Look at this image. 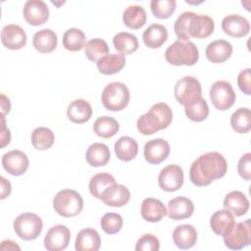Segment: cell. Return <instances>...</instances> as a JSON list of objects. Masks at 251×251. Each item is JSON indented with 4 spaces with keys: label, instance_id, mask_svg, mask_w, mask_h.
Here are the masks:
<instances>
[{
    "label": "cell",
    "instance_id": "19",
    "mask_svg": "<svg viewBox=\"0 0 251 251\" xmlns=\"http://www.w3.org/2000/svg\"><path fill=\"white\" fill-rule=\"evenodd\" d=\"M194 212L193 202L183 196L173 198L168 203L167 215L170 219L175 221L184 220L192 216Z\"/></svg>",
    "mask_w": 251,
    "mask_h": 251
},
{
    "label": "cell",
    "instance_id": "33",
    "mask_svg": "<svg viewBox=\"0 0 251 251\" xmlns=\"http://www.w3.org/2000/svg\"><path fill=\"white\" fill-rule=\"evenodd\" d=\"M92 128L96 135L102 138H110L119 131L120 125L116 119L109 116H102L97 118Z\"/></svg>",
    "mask_w": 251,
    "mask_h": 251
},
{
    "label": "cell",
    "instance_id": "45",
    "mask_svg": "<svg viewBox=\"0 0 251 251\" xmlns=\"http://www.w3.org/2000/svg\"><path fill=\"white\" fill-rule=\"evenodd\" d=\"M250 73H251V70L248 68V69H245V70L241 71L238 74V76H237L238 87L246 95H250L251 94Z\"/></svg>",
    "mask_w": 251,
    "mask_h": 251
},
{
    "label": "cell",
    "instance_id": "21",
    "mask_svg": "<svg viewBox=\"0 0 251 251\" xmlns=\"http://www.w3.org/2000/svg\"><path fill=\"white\" fill-rule=\"evenodd\" d=\"M172 237L177 248L185 250L195 245L197 241V231L192 225L183 224L174 229Z\"/></svg>",
    "mask_w": 251,
    "mask_h": 251
},
{
    "label": "cell",
    "instance_id": "24",
    "mask_svg": "<svg viewBox=\"0 0 251 251\" xmlns=\"http://www.w3.org/2000/svg\"><path fill=\"white\" fill-rule=\"evenodd\" d=\"M250 203L246 195L238 190H233L227 193L224 199V207L228 210L233 216L240 217L247 213Z\"/></svg>",
    "mask_w": 251,
    "mask_h": 251
},
{
    "label": "cell",
    "instance_id": "20",
    "mask_svg": "<svg viewBox=\"0 0 251 251\" xmlns=\"http://www.w3.org/2000/svg\"><path fill=\"white\" fill-rule=\"evenodd\" d=\"M140 214L143 220L150 223H157L167 215V208L159 199L148 197L141 203Z\"/></svg>",
    "mask_w": 251,
    "mask_h": 251
},
{
    "label": "cell",
    "instance_id": "7",
    "mask_svg": "<svg viewBox=\"0 0 251 251\" xmlns=\"http://www.w3.org/2000/svg\"><path fill=\"white\" fill-rule=\"evenodd\" d=\"M13 227L20 238L25 241H30L40 235L43 224L41 218L36 214L23 213L15 219Z\"/></svg>",
    "mask_w": 251,
    "mask_h": 251
},
{
    "label": "cell",
    "instance_id": "9",
    "mask_svg": "<svg viewBox=\"0 0 251 251\" xmlns=\"http://www.w3.org/2000/svg\"><path fill=\"white\" fill-rule=\"evenodd\" d=\"M225 245L231 250H240L251 243L250 220L234 223L232 227L223 236Z\"/></svg>",
    "mask_w": 251,
    "mask_h": 251
},
{
    "label": "cell",
    "instance_id": "13",
    "mask_svg": "<svg viewBox=\"0 0 251 251\" xmlns=\"http://www.w3.org/2000/svg\"><path fill=\"white\" fill-rule=\"evenodd\" d=\"M71 238V231L64 225L52 226L44 237V247L48 251H61L68 247Z\"/></svg>",
    "mask_w": 251,
    "mask_h": 251
},
{
    "label": "cell",
    "instance_id": "26",
    "mask_svg": "<svg viewBox=\"0 0 251 251\" xmlns=\"http://www.w3.org/2000/svg\"><path fill=\"white\" fill-rule=\"evenodd\" d=\"M67 116L75 124H83L92 116V107L84 99H75L68 106Z\"/></svg>",
    "mask_w": 251,
    "mask_h": 251
},
{
    "label": "cell",
    "instance_id": "49",
    "mask_svg": "<svg viewBox=\"0 0 251 251\" xmlns=\"http://www.w3.org/2000/svg\"><path fill=\"white\" fill-rule=\"evenodd\" d=\"M20 250V246H18L12 240H4L1 243V250Z\"/></svg>",
    "mask_w": 251,
    "mask_h": 251
},
{
    "label": "cell",
    "instance_id": "3",
    "mask_svg": "<svg viewBox=\"0 0 251 251\" xmlns=\"http://www.w3.org/2000/svg\"><path fill=\"white\" fill-rule=\"evenodd\" d=\"M173 121V111L171 107L163 102L151 106L148 112L140 116L136 126L143 135H151L155 132L167 128Z\"/></svg>",
    "mask_w": 251,
    "mask_h": 251
},
{
    "label": "cell",
    "instance_id": "12",
    "mask_svg": "<svg viewBox=\"0 0 251 251\" xmlns=\"http://www.w3.org/2000/svg\"><path fill=\"white\" fill-rule=\"evenodd\" d=\"M23 15L30 25H40L49 19V8L42 0H28L25 3Z\"/></svg>",
    "mask_w": 251,
    "mask_h": 251
},
{
    "label": "cell",
    "instance_id": "43",
    "mask_svg": "<svg viewBox=\"0 0 251 251\" xmlns=\"http://www.w3.org/2000/svg\"><path fill=\"white\" fill-rule=\"evenodd\" d=\"M135 251H158L160 249V241L152 233H145L138 238Z\"/></svg>",
    "mask_w": 251,
    "mask_h": 251
},
{
    "label": "cell",
    "instance_id": "8",
    "mask_svg": "<svg viewBox=\"0 0 251 251\" xmlns=\"http://www.w3.org/2000/svg\"><path fill=\"white\" fill-rule=\"evenodd\" d=\"M174 94L176 101L185 107L201 99L202 87L198 79L194 76L186 75L176 81Z\"/></svg>",
    "mask_w": 251,
    "mask_h": 251
},
{
    "label": "cell",
    "instance_id": "37",
    "mask_svg": "<svg viewBox=\"0 0 251 251\" xmlns=\"http://www.w3.org/2000/svg\"><path fill=\"white\" fill-rule=\"evenodd\" d=\"M30 139H31V144L35 149L44 151L49 149L53 145L55 140V135L50 128L39 126L33 129Z\"/></svg>",
    "mask_w": 251,
    "mask_h": 251
},
{
    "label": "cell",
    "instance_id": "11",
    "mask_svg": "<svg viewBox=\"0 0 251 251\" xmlns=\"http://www.w3.org/2000/svg\"><path fill=\"white\" fill-rule=\"evenodd\" d=\"M184 180L182 169L176 164H171L163 168L158 176V183L162 190L174 192L178 190Z\"/></svg>",
    "mask_w": 251,
    "mask_h": 251
},
{
    "label": "cell",
    "instance_id": "10",
    "mask_svg": "<svg viewBox=\"0 0 251 251\" xmlns=\"http://www.w3.org/2000/svg\"><path fill=\"white\" fill-rule=\"evenodd\" d=\"M210 99L214 107L220 111L229 109L235 102L236 95L228 81L218 80L210 88Z\"/></svg>",
    "mask_w": 251,
    "mask_h": 251
},
{
    "label": "cell",
    "instance_id": "15",
    "mask_svg": "<svg viewBox=\"0 0 251 251\" xmlns=\"http://www.w3.org/2000/svg\"><path fill=\"white\" fill-rule=\"evenodd\" d=\"M170 151L171 148L168 141L163 138H155L145 143L143 156L149 164L158 165L168 158Z\"/></svg>",
    "mask_w": 251,
    "mask_h": 251
},
{
    "label": "cell",
    "instance_id": "5",
    "mask_svg": "<svg viewBox=\"0 0 251 251\" xmlns=\"http://www.w3.org/2000/svg\"><path fill=\"white\" fill-rule=\"evenodd\" d=\"M55 212L65 218L78 215L83 208V199L80 194L74 189H62L53 199Z\"/></svg>",
    "mask_w": 251,
    "mask_h": 251
},
{
    "label": "cell",
    "instance_id": "17",
    "mask_svg": "<svg viewBox=\"0 0 251 251\" xmlns=\"http://www.w3.org/2000/svg\"><path fill=\"white\" fill-rule=\"evenodd\" d=\"M222 28L224 32L232 37H243L249 33V21L240 15L232 14L226 16L222 21Z\"/></svg>",
    "mask_w": 251,
    "mask_h": 251
},
{
    "label": "cell",
    "instance_id": "23",
    "mask_svg": "<svg viewBox=\"0 0 251 251\" xmlns=\"http://www.w3.org/2000/svg\"><path fill=\"white\" fill-rule=\"evenodd\" d=\"M232 54V45L224 39L214 40L208 44L205 50L207 59L215 64L226 62Z\"/></svg>",
    "mask_w": 251,
    "mask_h": 251
},
{
    "label": "cell",
    "instance_id": "16",
    "mask_svg": "<svg viewBox=\"0 0 251 251\" xmlns=\"http://www.w3.org/2000/svg\"><path fill=\"white\" fill-rule=\"evenodd\" d=\"M1 42L10 50L22 49L26 43L25 31L18 25H7L2 28Z\"/></svg>",
    "mask_w": 251,
    "mask_h": 251
},
{
    "label": "cell",
    "instance_id": "35",
    "mask_svg": "<svg viewBox=\"0 0 251 251\" xmlns=\"http://www.w3.org/2000/svg\"><path fill=\"white\" fill-rule=\"evenodd\" d=\"M113 44L121 54H131L138 49L139 43L135 35L129 32H119L113 37Z\"/></svg>",
    "mask_w": 251,
    "mask_h": 251
},
{
    "label": "cell",
    "instance_id": "29",
    "mask_svg": "<svg viewBox=\"0 0 251 251\" xmlns=\"http://www.w3.org/2000/svg\"><path fill=\"white\" fill-rule=\"evenodd\" d=\"M233 215L226 209L215 212L210 219V226L214 233L224 236L234 225Z\"/></svg>",
    "mask_w": 251,
    "mask_h": 251
},
{
    "label": "cell",
    "instance_id": "27",
    "mask_svg": "<svg viewBox=\"0 0 251 251\" xmlns=\"http://www.w3.org/2000/svg\"><path fill=\"white\" fill-rule=\"evenodd\" d=\"M57 34L50 28H43L36 31L32 37L33 47L40 53L46 54L57 47Z\"/></svg>",
    "mask_w": 251,
    "mask_h": 251
},
{
    "label": "cell",
    "instance_id": "30",
    "mask_svg": "<svg viewBox=\"0 0 251 251\" xmlns=\"http://www.w3.org/2000/svg\"><path fill=\"white\" fill-rule=\"evenodd\" d=\"M109 147L104 143H92L85 152V160L91 167H102L110 161Z\"/></svg>",
    "mask_w": 251,
    "mask_h": 251
},
{
    "label": "cell",
    "instance_id": "46",
    "mask_svg": "<svg viewBox=\"0 0 251 251\" xmlns=\"http://www.w3.org/2000/svg\"><path fill=\"white\" fill-rule=\"evenodd\" d=\"M5 116H2V129H1V147H5L7 144L10 143L11 140V133L10 129L6 127L5 124Z\"/></svg>",
    "mask_w": 251,
    "mask_h": 251
},
{
    "label": "cell",
    "instance_id": "31",
    "mask_svg": "<svg viewBox=\"0 0 251 251\" xmlns=\"http://www.w3.org/2000/svg\"><path fill=\"white\" fill-rule=\"evenodd\" d=\"M116 156L124 162L133 160L138 153V144L135 139L130 136L120 137L114 146Z\"/></svg>",
    "mask_w": 251,
    "mask_h": 251
},
{
    "label": "cell",
    "instance_id": "36",
    "mask_svg": "<svg viewBox=\"0 0 251 251\" xmlns=\"http://www.w3.org/2000/svg\"><path fill=\"white\" fill-rule=\"evenodd\" d=\"M115 183L116 179L112 175L108 173H98L90 178L88 187L91 195L100 199L104 190Z\"/></svg>",
    "mask_w": 251,
    "mask_h": 251
},
{
    "label": "cell",
    "instance_id": "4",
    "mask_svg": "<svg viewBox=\"0 0 251 251\" xmlns=\"http://www.w3.org/2000/svg\"><path fill=\"white\" fill-rule=\"evenodd\" d=\"M165 58L174 66H193L199 59V51L191 41L176 40L167 48Z\"/></svg>",
    "mask_w": 251,
    "mask_h": 251
},
{
    "label": "cell",
    "instance_id": "22",
    "mask_svg": "<svg viewBox=\"0 0 251 251\" xmlns=\"http://www.w3.org/2000/svg\"><path fill=\"white\" fill-rule=\"evenodd\" d=\"M101 246V238L96 229L86 227L78 231L75 241L76 251H98Z\"/></svg>",
    "mask_w": 251,
    "mask_h": 251
},
{
    "label": "cell",
    "instance_id": "40",
    "mask_svg": "<svg viewBox=\"0 0 251 251\" xmlns=\"http://www.w3.org/2000/svg\"><path fill=\"white\" fill-rule=\"evenodd\" d=\"M176 0H152L150 2L151 12L158 19H168L176 11Z\"/></svg>",
    "mask_w": 251,
    "mask_h": 251
},
{
    "label": "cell",
    "instance_id": "47",
    "mask_svg": "<svg viewBox=\"0 0 251 251\" xmlns=\"http://www.w3.org/2000/svg\"><path fill=\"white\" fill-rule=\"evenodd\" d=\"M1 199H5L11 193V183L4 176H1Z\"/></svg>",
    "mask_w": 251,
    "mask_h": 251
},
{
    "label": "cell",
    "instance_id": "28",
    "mask_svg": "<svg viewBox=\"0 0 251 251\" xmlns=\"http://www.w3.org/2000/svg\"><path fill=\"white\" fill-rule=\"evenodd\" d=\"M142 39L147 47L160 48L168 39V30L163 25L152 24L143 31Z\"/></svg>",
    "mask_w": 251,
    "mask_h": 251
},
{
    "label": "cell",
    "instance_id": "14",
    "mask_svg": "<svg viewBox=\"0 0 251 251\" xmlns=\"http://www.w3.org/2000/svg\"><path fill=\"white\" fill-rule=\"evenodd\" d=\"M1 163L8 174L16 176L24 175L27 171L29 165L26 154L16 149L5 153L2 156Z\"/></svg>",
    "mask_w": 251,
    "mask_h": 251
},
{
    "label": "cell",
    "instance_id": "44",
    "mask_svg": "<svg viewBox=\"0 0 251 251\" xmlns=\"http://www.w3.org/2000/svg\"><path fill=\"white\" fill-rule=\"evenodd\" d=\"M237 172L239 176L245 179L250 180L251 178V154L249 152L242 155L237 164Z\"/></svg>",
    "mask_w": 251,
    "mask_h": 251
},
{
    "label": "cell",
    "instance_id": "32",
    "mask_svg": "<svg viewBox=\"0 0 251 251\" xmlns=\"http://www.w3.org/2000/svg\"><path fill=\"white\" fill-rule=\"evenodd\" d=\"M146 20V12L144 8L139 5H130L126 7L123 13L124 24L131 29L142 27L145 25Z\"/></svg>",
    "mask_w": 251,
    "mask_h": 251
},
{
    "label": "cell",
    "instance_id": "41",
    "mask_svg": "<svg viewBox=\"0 0 251 251\" xmlns=\"http://www.w3.org/2000/svg\"><path fill=\"white\" fill-rule=\"evenodd\" d=\"M184 112L186 117L193 122H202L209 115V106L205 99L201 98L198 101L185 106Z\"/></svg>",
    "mask_w": 251,
    "mask_h": 251
},
{
    "label": "cell",
    "instance_id": "34",
    "mask_svg": "<svg viewBox=\"0 0 251 251\" xmlns=\"http://www.w3.org/2000/svg\"><path fill=\"white\" fill-rule=\"evenodd\" d=\"M63 46L66 50L71 52H76L84 48L85 46V34L76 27L68 28L63 34Z\"/></svg>",
    "mask_w": 251,
    "mask_h": 251
},
{
    "label": "cell",
    "instance_id": "42",
    "mask_svg": "<svg viewBox=\"0 0 251 251\" xmlns=\"http://www.w3.org/2000/svg\"><path fill=\"white\" fill-rule=\"evenodd\" d=\"M123 218L117 213H106L100 220V226L107 234L118 233L123 227Z\"/></svg>",
    "mask_w": 251,
    "mask_h": 251
},
{
    "label": "cell",
    "instance_id": "48",
    "mask_svg": "<svg viewBox=\"0 0 251 251\" xmlns=\"http://www.w3.org/2000/svg\"><path fill=\"white\" fill-rule=\"evenodd\" d=\"M10 109H11L10 99L2 93L1 94V112H2V116H5L6 114H8L10 112Z\"/></svg>",
    "mask_w": 251,
    "mask_h": 251
},
{
    "label": "cell",
    "instance_id": "38",
    "mask_svg": "<svg viewBox=\"0 0 251 251\" xmlns=\"http://www.w3.org/2000/svg\"><path fill=\"white\" fill-rule=\"evenodd\" d=\"M230 126L235 132L247 133L251 129V114L248 108H238L230 117Z\"/></svg>",
    "mask_w": 251,
    "mask_h": 251
},
{
    "label": "cell",
    "instance_id": "25",
    "mask_svg": "<svg viewBox=\"0 0 251 251\" xmlns=\"http://www.w3.org/2000/svg\"><path fill=\"white\" fill-rule=\"evenodd\" d=\"M126 65V57L121 53L107 54L96 62L99 73L106 75H111L119 73Z\"/></svg>",
    "mask_w": 251,
    "mask_h": 251
},
{
    "label": "cell",
    "instance_id": "18",
    "mask_svg": "<svg viewBox=\"0 0 251 251\" xmlns=\"http://www.w3.org/2000/svg\"><path fill=\"white\" fill-rule=\"evenodd\" d=\"M130 199V191L124 184L115 183L109 186L101 195L100 200L111 207H123L128 203Z\"/></svg>",
    "mask_w": 251,
    "mask_h": 251
},
{
    "label": "cell",
    "instance_id": "39",
    "mask_svg": "<svg viewBox=\"0 0 251 251\" xmlns=\"http://www.w3.org/2000/svg\"><path fill=\"white\" fill-rule=\"evenodd\" d=\"M108 52V44L104 39L101 38L90 39L84 46V53L87 59L91 62H97L100 58L107 55Z\"/></svg>",
    "mask_w": 251,
    "mask_h": 251
},
{
    "label": "cell",
    "instance_id": "6",
    "mask_svg": "<svg viewBox=\"0 0 251 251\" xmlns=\"http://www.w3.org/2000/svg\"><path fill=\"white\" fill-rule=\"evenodd\" d=\"M130 94L127 86L120 81H114L105 86L101 94L103 106L112 112L124 110L129 102Z\"/></svg>",
    "mask_w": 251,
    "mask_h": 251
},
{
    "label": "cell",
    "instance_id": "1",
    "mask_svg": "<svg viewBox=\"0 0 251 251\" xmlns=\"http://www.w3.org/2000/svg\"><path fill=\"white\" fill-rule=\"evenodd\" d=\"M227 163L225 157L216 151L199 156L189 170V178L196 186H207L213 180L225 176Z\"/></svg>",
    "mask_w": 251,
    "mask_h": 251
},
{
    "label": "cell",
    "instance_id": "2",
    "mask_svg": "<svg viewBox=\"0 0 251 251\" xmlns=\"http://www.w3.org/2000/svg\"><path fill=\"white\" fill-rule=\"evenodd\" d=\"M214 28L215 24L211 17L188 11L179 15L174 25L175 33L180 41H189L191 37H208Z\"/></svg>",
    "mask_w": 251,
    "mask_h": 251
}]
</instances>
